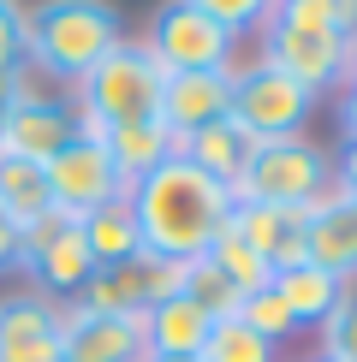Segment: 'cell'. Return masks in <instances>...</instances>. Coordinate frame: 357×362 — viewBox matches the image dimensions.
I'll return each instance as SVG.
<instances>
[{
  "mask_svg": "<svg viewBox=\"0 0 357 362\" xmlns=\"http://www.w3.org/2000/svg\"><path fill=\"white\" fill-rule=\"evenodd\" d=\"M334 148L316 137H274L250 148V167L238 173L232 202H274V208H310L334 185Z\"/></svg>",
  "mask_w": 357,
  "mask_h": 362,
  "instance_id": "4",
  "label": "cell"
},
{
  "mask_svg": "<svg viewBox=\"0 0 357 362\" xmlns=\"http://www.w3.org/2000/svg\"><path fill=\"white\" fill-rule=\"evenodd\" d=\"M185 6H197L203 18H215L232 42H244V36H262L268 30V18L280 12V0H185Z\"/></svg>",
  "mask_w": 357,
  "mask_h": 362,
  "instance_id": "27",
  "label": "cell"
},
{
  "mask_svg": "<svg viewBox=\"0 0 357 362\" xmlns=\"http://www.w3.org/2000/svg\"><path fill=\"white\" fill-rule=\"evenodd\" d=\"M334 173H339V185H346V190L357 196V137H351V143L334 155Z\"/></svg>",
  "mask_w": 357,
  "mask_h": 362,
  "instance_id": "33",
  "label": "cell"
},
{
  "mask_svg": "<svg viewBox=\"0 0 357 362\" xmlns=\"http://www.w3.org/2000/svg\"><path fill=\"white\" fill-rule=\"evenodd\" d=\"M346 66H351V78H357V42H351V48H346Z\"/></svg>",
  "mask_w": 357,
  "mask_h": 362,
  "instance_id": "35",
  "label": "cell"
},
{
  "mask_svg": "<svg viewBox=\"0 0 357 362\" xmlns=\"http://www.w3.org/2000/svg\"><path fill=\"white\" fill-rule=\"evenodd\" d=\"M30 71V36H24V0H0V89H12Z\"/></svg>",
  "mask_w": 357,
  "mask_h": 362,
  "instance_id": "29",
  "label": "cell"
},
{
  "mask_svg": "<svg viewBox=\"0 0 357 362\" xmlns=\"http://www.w3.org/2000/svg\"><path fill=\"white\" fill-rule=\"evenodd\" d=\"M208 262H215L220 274H227V285H232L238 297H250V291H268V285H274V267H268L262 255H256V250L244 244V238L232 232V226L215 238V244H208Z\"/></svg>",
  "mask_w": 357,
  "mask_h": 362,
  "instance_id": "23",
  "label": "cell"
},
{
  "mask_svg": "<svg viewBox=\"0 0 357 362\" xmlns=\"http://www.w3.org/2000/svg\"><path fill=\"white\" fill-rule=\"evenodd\" d=\"M18 262H24V226L0 208V274H18Z\"/></svg>",
  "mask_w": 357,
  "mask_h": 362,
  "instance_id": "31",
  "label": "cell"
},
{
  "mask_svg": "<svg viewBox=\"0 0 357 362\" xmlns=\"http://www.w3.org/2000/svg\"><path fill=\"white\" fill-rule=\"evenodd\" d=\"M149 362H197V356H149Z\"/></svg>",
  "mask_w": 357,
  "mask_h": 362,
  "instance_id": "36",
  "label": "cell"
},
{
  "mask_svg": "<svg viewBox=\"0 0 357 362\" xmlns=\"http://www.w3.org/2000/svg\"><path fill=\"white\" fill-rule=\"evenodd\" d=\"M0 208H6L18 226H36V220L54 208V196H48V173H42L36 160L0 155Z\"/></svg>",
  "mask_w": 357,
  "mask_h": 362,
  "instance_id": "22",
  "label": "cell"
},
{
  "mask_svg": "<svg viewBox=\"0 0 357 362\" xmlns=\"http://www.w3.org/2000/svg\"><path fill=\"white\" fill-rule=\"evenodd\" d=\"M208 315L191 303L185 291H173V297H161L155 309L143 315V339H149V356H197L203 351V339H208Z\"/></svg>",
  "mask_w": 357,
  "mask_h": 362,
  "instance_id": "19",
  "label": "cell"
},
{
  "mask_svg": "<svg viewBox=\"0 0 357 362\" xmlns=\"http://www.w3.org/2000/svg\"><path fill=\"white\" fill-rule=\"evenodd\" d=\"M316 339H322V351H316L322 362H357V279L346 285L339 309L316 327Z\"/></svg>",
  "mask_w": 357,
  "mask_h": 362,
  "instance_id": "28",
  "label": "cell"
},
{
  "mask_svg": "<svg viewBox=\"0 0 357 362\" xmlns=\"http://www.w3.org/2000/svg\"><path fill=\"white\" fill-rule=\"evenodd\" d=\"M197 362H280V344L262 339V333H250V327L232 315V321H215V327H208Z\"/></svg>",
  "mask_w": 357,
  "mask_h": 362,
  "instance_id": "24",
  "label": "cell"
},
{
  "mask_svg": "<svg viewBox=\"0 0 357 362\" xmlns=\"http://www.w3.org/2000/svg\"><path fill=\"white\" fill-rule=\"evenodd\" d=\"M232 113V71H173L161 83V125L173 137H191V131L215 125V119Z\"/></svg>",
  "mask_w": 357,
  "mask_h": 362,
  "instance_id": "15",
  "label": "cell"
},
{
  "mask_svg": "<svg viewBox=\"0 0 357 362\" xmlns=\"http://www.w3.org/2000/svg\"><path fill=\"white\" fill-rule=\"evenodd\" d=\"M60 362H149L143 315H96V309L66 303Z\"/></svg>",
  "mask_w": 357,
  "mask_h": 362,
  "instance_id": "14",
  "label": "cell"
},
{
  "mask_svg": "<svg viewBox=\"0 0 357 362\" xmlns=\"http://www.w3.org/2000/svg\"><path fill=\"white\" fill-rule=\"evenodd\" d=\"M131 196V214H137V238L149 255H161V262H197L208 255L220 232H227L232 220V190L215 185L208 173H197L185 155L161 160L149 178L125 190Z\"/></svg>",
  "mask_w": 357,
  "mask_h": 362,
  "instance_id": "1",
  "label": "cell"
},
{
  "mask_svg": "<svg viewBox=\"0 0 357 362\" xmlns=\"http://www.w3.org/2000/svg\"><path fill=\"white\" fill-rule=\"evenodd\" d=\"M178 291H185L191 303L208 315V321H232V315H238V303H244V297H238L232 285H227V274H220V267L208 262V255L185 262V279H178Z\"/></svg>",
  "mask_w": 357,
  "mask_h": 362,
  "instance_id": "25",
  "label": "cell"
},
{
  "mask_svg": "<svg viewBox=\"0 0 357 362\" xmlns=\"http://www.w3.org/2000/svg\"><path fill=\"white\" fill-rule=\"evenodd\" d=\"M339 131H346V143L357 137V78H346V89H339Z\"/></svg>",
  "mask_w": 357,
  "mask_h": 362,
  "instance_id": "32",
  "label": "cell"
},
{
  "mask_svg": "<svg viewBox=\"0 0 357 362\" xmlns=\"http://www.w3.org/2000/svg\"><path fill=\"white\" fill-rule=\"evenodd\" d=\"M274 297L286 303L292 327H322L327 315L339 309V297H346V279H334V274H322V267L298 262V267H286V274H274Z\"/></svg>",
  "mask_w": 357,
  "mask_h": 362,
  "instance_id": "20",
  "label": "cell"
},
{
  "mask_svg": "<svg viewBox=\"0 0 357 362\" xmlns=\"http://www.w3.org/2000/svg\"><path fill=\"white\" fill-rule=\"evenodd\" d=\"M280 18L286 24H304V30H322L334 42H357V0H280Z\"/></svg>",
  "mask_w": 357,
  "mask_h": 362,
  "instance_id": "26",
  "label": "cell"
},
{
  "mask_svg": "<svg viewBox=\"0 0 357 362\" xmlns=\"http://www.w3.org/2000/svg\"><path fill=\"white\" fill-rule=\"evenodd\" d=\"M18 274L30 279V291L54 297V303H78V291L89 285V274H96V255H89V244H84L78 214L48 208L36 226H24V262H18Z\"/></svg>",
  "mask_w": 357,
  "mask_h": 362,
  "instance_id": "5",
  "label": "cell"
},
{
  "mask_svg": "<svg viewBox=\"0 0 357 362\" xmlns=\"http://www.w3.org/2000/svg\"><path fill=\"white\" fill-rule=\"evenodd\" d=\"M178 279H185L178 262H161V255L137 250L131 262H119V267H96L89 285L78 291V309H96V315H149L161 297L178 291Z\"/></svg>",
  "mask_w": 357,
  "mask_h": 362,
  "instance_id": "10",
  "label": "cell"
},
{
  "mask_svg": "<svg viewBox=\"0 0 357 362\" xmlns=\"http://www.w3.org/2000/svg\"><path fill=\"white\" fill-rule=\"evenodd\" d=\"M42 173H48L54 208H66V214H78V220L89 214V208L125 196V185H119V173H113V160H108V148H101V137H89V131H78V137L60 148Z\"/></svg>",
  "mask_w": 357,
  "mask_h": 362,
  "instance_id": "11",
  "label": "cell"
},
{
  "mask_svg": "<svg viewBox=\"0 0 357 362\" xmlns=\"http://www.w3.org/2000/svg\"><path fill=\"white\" fill-rule=\"evenodd\" d=\"M78 226H84V244H89V255H96V267H119V262H131V255L143 250L137 214H131V196H113V202L89 208Z\"/></svg>",
  "mask_w": 357,
  "mask_h": 362,
  "instance_id": "21",
  "label": "cell"
},
{
  "mask_svg": "<svg viewBox=\"0 0 357 362\" xmlns=\"http://www.w3.org/2000/svg\"><path fill=\"white\" fill-rule=\"evenodd\" d=\"M304 362H322V356H304Z\"/></svg>",
  "mask_w": 357,
  "mask_h": 362,
  "instance_id": "37",
  "label": "cell"
},
{
  "mask_svg": "<svg viewBox=\"0 0 357 362\" xmlns=\"http://www.w3.org/2000/svg\"><path fill=\"white\" fill-rule=\"evenodd\" d=\"M12 107H6V131H0V155H18V160H48L78 137V107L72 95H54V89H30L24 78L6 89Z\"/></svg>",
  "mask_w": 357,
  "mask_h": 362,
  "instance_id": "9",
  "label": "cell"
},
{
  "mask_svg": "<svg viewBox=\"0 0 357 362\" xmlns=\"http://www.w3.org/2000/svg\"><path fill=\"white\" fill-rule=\"evenodd\" d=\"M66 303L42 291H6L0 297V362H60Z\"/></svg>",
  "mask_w": 357,
  "mask_h": 362,
  "instance_id": "13",
  "label": "cell"
},
{
  "mask_svg": "<svg viewBox=\"0 0 357 362\" xmlns=\"http://www.w3.org/2000/svg\"><path fill=\"white\" fill-rule=\"evenodd\" d=\"M256 59H268L274 71H286L298 89H310V95H334V89H346L351 66H346V42L322 36V30H304V24H286L274 12L268 30L256 36Z\"/></svg>",
  "mask_w": 357,
  "mask_h": 362,
  "instance_id": "8",
  "label": "cell"
},
{
  "mask_svg": "<svg viewBox=\"0 0 357 362\" xmlns=\"http://www.w3.org/2000/svg\"><path fill=\"white\" fill-rule=\"evenodd\" d=\"M24 36H30V71L72 89L125 42V18L113 0H30Z\"/></svg>",
  "mask_w": 357,
  "mask_h": 362,
  "instance_id": "2",
  "label": "cell"
},
{
  "mask_svg": "<svg viewBox=\"0 0 357 362\" xmlns=\"http://www.w3.org/2000/svg\"><path fill=\"white\" fill-rule=\"evenodd\" d=\"M6 107H12V95H6V89H0V131H6Z\"/></svg>",
  "mask_w": 357,
  "mask_h": 362,
  "instance_id": "34",
  "label": "cell"
},
{
  "mask_svg": "<svg viewBox=\"0 0 357 362\" xmlns=\"http://www.w3.org/2000/svg\"><path fill=\"white\" fill-rule=\"evenodd\" d=\"M232 232L262 255L274 274L304 262V208H274V202H232Z\"/></svg>",
  "mask_w": 357,
  "mask_h": 362,
  "instance_id": "16",
  "label": "cell"
},
{
  "mask_svg": "<svg viewBox=\"0 0 357 362\" xmlns=\"http://www.w3.org/2000/svg\"><path fill=\"white\" fill-rule=\"evenodd\" d=\"M101 148H108L119 185L131 190L137 178L155 173L161 160H173V155H178V137L161 125V119H137V125H113V131H101Z\"/></svg>",
  "mask_w": 357,
  "mask_h": 362,
  "instance_id": "18",
  "label": "cell"
},
{
  "mask_svg": "<svg viewBox=\"0 0 357 362\" xmlns=\"http://www.w3.org/2000/svg\"><path fill=\"white\" fill-rule=\"evenodd\" d=\"M238 321L250 327V333H262V339H292L298 327H292V315H286V303H280L274 297V285H268V291H250L244 303H238Z\"/></svg>",
  "mask_w": 357,
  "mask_h": 362,
  "instance_id": "30",
  "label": "cell"
},
{
  "mask_svg": "<svg viewBox=\"0 0 357 362\" xmlns=\"http://www.w3.org/2000/svg\"><path fill=\"white\" fill-rule=\"evenodd\" d=\"M304 262L346 285L357 279V196L339 178L304 208Z\"/></svg>",
  "mask_w": 357,
  "mask_h": 362,
  "instance_id": "12",
  "label": "cell"
},
{
  "mask_svg": "<svg viewBox=\"0 0 357 362\" xmlns=\"http://www.w3.org/2000/svg\"><path fill=\"white\" fill-rule=\"evenodd\" d=\"M250 148H256V137H250L232 113L215 119V125H203V131H191V137H178V155L197 173H208L215 185H227V190L238 185V173L250 167Z\"/></svg>",
  "mask_w": 357,
  "mask_h": 362,
  "instance_id": "17",
  "label": "cell"
},
{
  "mask_svg": "<svg viewBox=\"0 0 357 362\" xmlns=\"http://www.w3.org/2000/svg\"><path fill=\"white\" fill-rule=\"evenodd\" d=\"M161 83L167 71L149 59L143 42H119V48L89 71L84 83H72V107H78V131L101 137L113 125H137V119H155L161 113Z\"/></svg>",
  "mask_w": 357,
  "mask_h": 362,
  "instance_id": "3",
  "label": "cell"
},
{
  "mask_svg": "<svg viewBox=\"0 0 357 362\" xmlns=\"http://www.w3.org/2000/svg\"><path fill=\"white\" fill-rule=\"evenodd\" d=\"M143 48L167 78L173 71H232L238 66V42L215 18H203L197 6H185V0H161L155 6Z\"/></svg>",
  "mask_w": 357,
  "mask_h": 362,
  "instance_id": "6",
  "label": "cell"
},
{
  "mask_svg": "<svg viewBox=\"0 0 357 362\" xmlns=\"http://www.w3.org/2000/svg\"><path fill=\"white\" fill-rule=\"evenodd\" d=\"M310 113H316V95H310V89H298L286 71H274L268 59L232 66V119H238L256 143L304 137Z\"/></svg>",
  "mask_w": 357,
  "mask_h": 362,
  "instance_id": "7",
  "label": "cell"
}]
</instances>
